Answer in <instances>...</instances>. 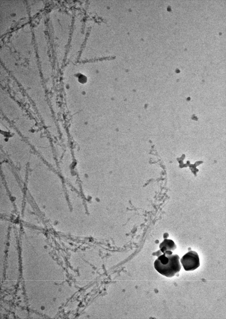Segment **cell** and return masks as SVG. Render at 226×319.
I'll return each mask as SVG.
<instances>
[{
  "label": "cell",
  "mask_w": 226,
  "mask_h": 319,
  "mask_svg": "<svg viewBox=\"0 0 226 319\" xmlns=\"http://www.w3.org/2000/svg\"><path fill=\"white\" fill-rule=\"evenodd\" d=\"M180 259L177 254H163L158 256L155 261L154 267L162 275L167 277H172L181 269Z\"/></svg>",
  "instance_id": "obj_1"
},
{
  "label": "cell",
  "mask_w": 226,
  "mask_h": 319,
  "mask_svg": "<svg viewBox=\"0 0 226 319\" xmlns=\"http://www.w3.org/2000/svg\"><path fill=\"white\" fill-rule=\"evenodd\" d=\"M181 262L186 271H192L200 265V260L197 253L191 250L184 255L180 260Z\"/></svg>",
  "instance_id": "obj_2"
},
{
  "label": "cell",
  "mask_w": 226,
  "mask_h": 319,
  "mask_svg": "<svg viewBox=\"0 0 226 319\" xmlns=\"http://www.w3.org/2000/svg\"><path fill=\"white\" fill-rule=\"evenodd\" d=\"M159 247L161 252L164 253L167 250H174L177 248V246L172 240L165 239L160 243Z\"/></svg>",
  "instance_id": "obj_3"
},
{
  "label": "cell",
  "mask_w": 226,
  "mask_h": 319,
  "mask_svg": "<svg viewBox=\"0 0 226 319\" xmlns=\"http://www.w3.org/2000/svg\"><path fill=\"white\" fill-rule=\"evenodd\" d=\"M45 307H44V306H41V309L42 310H44V309H45Z\"/></svg>",
  "instance_id": "obj_4"
}]
</instances>
